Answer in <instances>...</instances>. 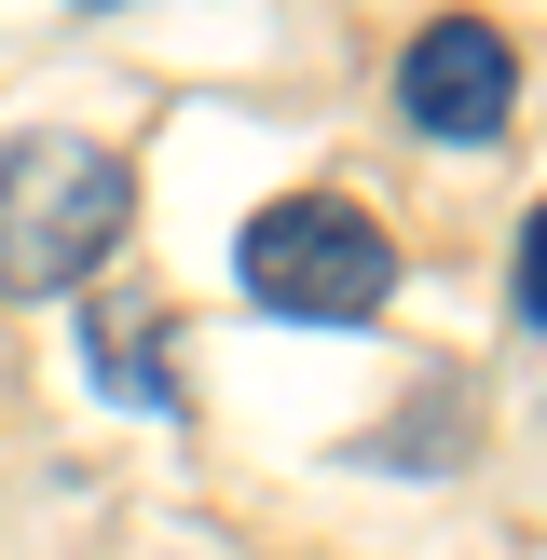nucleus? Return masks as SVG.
I'll use <instances>...</instances> for the list:
<instances>
[{"label":"nucleus","instance_id":"423d86ee","mask_svg":"<svg viewBox=\"0 0 547 560\" xmlns=\"http://www.w3.org/2000/svg\"><path fill=\"white\" fill-rule=\"evenodd\" d=\"M82 14H109V0H82Z\"/></svg>","mask_w":547,"mask_h":560},{"label":"nucleus","instance_id":"f03ea898","mask_svg":"<svg viewBox=\"0 0 547 560\" xmlns=\"http://www.w3.org/2000/svg\"><path fill=\"white\" fill-rule=\"evenodd\" d=\"M246 301H274L288 328H370L383 301H397V246H383L370 206H342V191H288V206L246 219L233 246Z\"/></svg>","mask_w":547,"mask_h":560},{"label":"nucleus","instance_id":"20e7f679","mask_svg":"<svg viewBox=\"0 0 547 560\" xmlns=\"http://www.w3.org/2000/svg\"><path fill=\"white\" fill-rule=\"evenodd\" d=\"M164 301H96L82 315V370L109 383V397H137V410H178V370H164Z\"/></svg>","mask_w":547,"mask_h":560},{"label":"nucleus","instance_id":"39448f33","mask_svg":"<svg viewBox=\"0 0 547 560\" xmlns=\"http://www.w3.org/2000/svg\"><path fill=\"white\" fill-rule=\"evenodd\" d=\"M520 328H547V206L520 219Z\"/></svg>","mask_w":547,"mask_h":560},{"label":"nucleus","instance_id":"f257e3e1","mask_svg":"<svg viewBox=\"0 0 547 560\" xmlns=\"http://www.w3.org/2000/svg\"><path fill=\"white\" fill-rule=\"evenodd\" d=\"M137 178L109 137H14L0 151V301H69L124 246Z\"/></svg>","mask_w":547,"mask_h":560},{"label":"nucleus","instance_id":"7ed1b4c3","mask_svg":"<svg viewBox=\"0 0 547 560\" xmlns=\"http://www.w3.org/2000/svg\"><path fill=\"white\" fill-rule=\"evenodd\" d=\"M507 96H520L507 27H479V14L410 27V55H397V109L438 137V151H479V137H507Z\"/></svg>","mask_w":547,"mask_h":560}]
</instances>
